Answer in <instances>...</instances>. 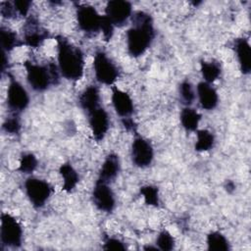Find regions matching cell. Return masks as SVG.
<instances>
[{
  "label": "cell",
  "mask_w": 251,
  "mask_h": 251,
  "mask_svg": "<svg viewBox=\"0 0 251 251\" xmlns=\"http://www.w3.org/2000/svg\"><path fill=\"white\" fill-rule=\"evenodd\" d=\"M155 37L152 17L144 11H136L131 16V26L126 31V47L131 57L143 55Z\"/></svg>",
  "instance_id": "obj_1"
},
{
  "label": "cell",
  "mask_w": 251,
  "mask_h": 251,
  "mask_svg": "<svg viewBox=\"0 0 251 251\" xmlns=\"http://www.w3.org/2000/svg\"><path fill=\"white\" fill-rule=\"evenodd\" d=\"M57 61L60 74L68 80H79L84 74V55L80 48L62 35L56 36Z\"/></svg>",
  "instance_id": "obj_2"
},
{
  "label": "cell",
  "mask_w": 251,
  "mask_h": 251,
  "mask_svg": "<svg viewBox=\"0 0 251 251\" xmlns=\"http://www.w3.org/2000/svg\"><path fill=\"white\" fill-rule=\"evenodd\" d=\"M24 67L26 73V81L34 91L43 92L51 85H56L59 82L61 74L58 66L54 63L42 65L25 61Z\"/></svg>",
  "instance_id": "obj_3"
},
{
  "label": "cell",
  "mask_w": 251,
  "mask_h": 251,
  "mask_svg": "<svg viewBox=\"0 0 251 251\" xmlns=\"http://www.w3.org/2000/svg\"><path fill=\"white\" fill-rule=\"evenodd\" d=\"M0 240L3 246L19 248L23 241V228L20 223L10 214H1Z\"/></svg>",
  "instance_id": "obj_4"
},
{
  "label": "cell",
  "mask_w": 251,
  "mask_h": 251,
  "mask_svg": "<svg viewBox=\"0 0 251 251\" xmlns=\"http://www.w3.org/2000/svg\"><path fill=\"white\" fill-rule=\"evenodd\" d=\"M93 71L97 81L106 85H114L119 76L117 66L102 50L97 51L94 55Z\"/></svg>",
  "instance_id": "obj_5"
},
{
  "label": "cell",
  "mask_w": 251,
  "mask_h": 251,
  "mask_svg": "<svg viewBox=\"0 0 251 251\" xmlns=\"http://www.w3.org/2000/svg\"><path fill=\"white\" fill-rule=\"evenodd\" d=\"M25 191L34 208H42L52 195L53 188L44 179L30 176L25 181Z\"/></svg>",
  "instance_id": "obj_6"
},
{
  "label": "cell",
  "mask_w": 251,
  "mask_h": 251,
  "mask_svg": "<svg viewBox=\"0 0 251 251\" xmlns=\"http://www.w3.org/2000/svg\"><path fill=\"white\" fill-rule=\"evenodd\" d=\"M75 17L78 27L84 33L92 35L98 33L101 30L102 16L93 6L87 4L77 5Z\"/></svg>",
  "instance_id": "obj_7"
},
{
  "label": "cell",
  "mask_w": 251,
  "mask_h": 251,
  "mask_svg": "<svg viewBox=\"0 0 251 251\" xmlns=\"http://www.w3.org/2000/svg\"><path fill=\"white\" fill-rule=\"evenodd\" d=\"M29 104V95L26 89L13 76H10V82L7 89V106L14 114L25 111Z\"/></svg>",
  "instance_id": "obj_8"
},
{
  "label": "cell",
  "mask_w": 251,
  "mask_h": 251,
  "mask_svg": "<svg viewBox=\"0 0 251 251\" xmlns=\"http://www.w3.org/2000/svg\"><path fill=\"white\" fill-rule=\"evenodd\" d=\"M105 16L114 26L122 27L132 16V5L126 0H111L105 7Z\"/></svg>",
  "instance_id": "obj_9"
},
{
  "label": "cell",
  "mask_w": 251,
  "mask_h": 251,
  "mask_svg": "<svg viewBox=\"0 0 251 251\" xmlns=\"http://www.w3.org/2000/svg\"><path fill=\"white\" fill-rule=\"evenodd\" d=\"M130 157L132 164L137 168L149 167L154 159V149L152 144L141 136L134 137L131 143Z\"/></svg>",
  "instance_id": "obj_10"
},
{
  "label": "cell",
  "mask_w": 251,
  "mask_h": 251,
  "mask_svg": "<svg viewBox=\"0 0 251 251\" xmlns=\"http://www.w3.org/2000/svg\"><path fill=\"white\" fill-rule=\"evenodd\" d=\"M92 201L99 211L105 213H112L116 206V198L111 186L98 180L92 190Z\"/></svg>",
  "instance_id": "obj_11"
},
{
  "label": "cell",
  "mask_w": 251,
  "mask_h": 251,
  "mask_svg": "<svg viewBox=\"0 0 251 251\" xmlns=\"http://www.w3.org/2000/svg\"><path fill=\"white\" fill-rule=\"evenodd\" d=\"M87 115L93 138L96 141L103 140L110 127V119L107 111L100 106Z\"/></svg>",
  "instance_id": "obj_12"
},
{
  "label": "cell",
  "mask_w": 251,
  "mask_h": 251,
  "mask_svg": "<svg viewBox=\"0 0 251 251\" xmlns=\"http://www.w3.org/2000/svg\"><path fill=\"white\" fill-rule=\"evenodd\" d=\"M48 37V31L39 25L36 19L30 17L24 26V44L36 48L39 47Z\"/></svg>",
  "instance_id": "obj_13"
},
{
  "label": "cell",
  "mask_w": 251,
  "mask_h": 251,
  "mask_svg": "<svg viewBox=\"0 0 251 251\" xmlns=\"http://www.w3.org/2000/svg\"><path fill=\"white\" fill-rule=\"evenodd\" d=\"M111 99H112V104L115 109V112L122 119L128 118L132 115L134 111L133 101L126 92L113 85Z\"/></svg>",
  "instance_id": "obj_14"
},
{
  "label": "cell",
  "mask_w": 251,
  "mask_h": 251,
  "mask_svg": "<svg viewBox=\"0 0 251 251\" xmlns=\"http://www.w3.org/2000/svg\"><path fill=\"white\" fill-rule=\"evenodd\" d=\"M120 170H121V162H120L119 156L115 153H111L105 158L99 170L97 180L109 184L110 182L116 179V177L120 173Z\"/></svg>",
  "instance_id": "obj_15"
},
{
  "label": "cell",
  "mask_w": 251,
  "mask_h": 251,
  "mask_svg": "<svg viewBox=\"0 0 251 251\" xmlns=\"http://www.w3.org/2000/svg\"><path fill=\"white\" fill-rule=\"evenodd\" d=\"M197 97L201 107L207 111L213 110L219 103V95L217 90L208 82L200 81L196 86Z\"/></svg>",
  "instance_id": "obj_16"
},
{
  "label": "cell",
  "mask_w": 251,
  "mask_h": 251,
  "mask_svg": "<svg viewBox=\"0 0 251 251\" xmlns=\"http://www.w3.org/2000/svg\"><path fill=\"white\" fill-rule=\"evenodd\" d=\"M233 47L241 73L249 75L251 72V47L248 40L244 37L237 38L234 40Z\"/></svg>",
  "instance_id": "obj_17"
},
{
  "label": "cell",
  "mask_w": 251,
  "mask_h": 251,
  "mask_svg": "<svg viewBox=\"0 0 251 251\" xmlns=\"http://www.w3.org/2000/svg\"><path fill=\"white\" fill-rule=\"evenodd\" d=\"M101 96L99 88L96 85H88L78 97L79 107L87 114L100 107Z\"/></svg>",
  "instance_id": "obj_18"
},
{
  "label": "cell",
  "mask_w": 251,
  "mask_h": 251,
  "mask_svg": "<svg viewBox=\"0 0 251 251\" xmlns=\"http://www.w3.org/2000/svg\"><path fill=\"white\" fill-rule=\"evenodd\" d=\"M59 173L63 178V190L73 191L79 181V176L70 163H64L59 168Z\"/></svg>",
  "instance_id": "obj_19"
},
{
  "label": "cell",
  "mask_w": 251,
  "mask_h": 251,
  "mask_svg": "<svg viewBox=\"0 0 251 251\" xmlns=\"http://www.w3.org/2000/svg\"><path fill=\"white\" fill-rule=\"evenodd\" d=\"M182 127L187 131H195L201 121V114L191 107H184L179 115Z\"/></svg>",
  "instance_id": "obj_20"
},
{
  "label": "cell",
  "mask_w": 251,
  "mask_h": 251,
  "mask_svg": "<svg viewBox=\"0 0 251 251\" xmlns=\"http://www.w3.org/2000/svg\"><path fill=\"white\" fill-rule=\"evenodd\" d=\"M24 42L18 37L17 33L7 27L1 26L0 28V46L2 51L10 52L14 48L22 46Z\"/></svg>",
  "instance_id": "obj_21"
},
{
  "label": "cell",
  "mask_w": 251,
  "mask_h": 251,
  "mask_svg": "<svg viewBox=\"0 0 251 251\" xmlns=\"http://www.w3.org/2000/svg\"><path fill=\"white\" fill-rule=\"evenodd\" d=\"M207 248L211 251H227L230 249L227 238L220 231H211L207 235Z\"/></svg>",
  "instance_id": "obj_22"
},
{
  "label": "cell",
  "mask_w": 251,
  "mask_h": 251,
  "mask_svg": "<svg viewBox=\"0 0 251 251\" xmlns=\"http://www.w3.org/2000/svg\"><path fill=\"white\" fill-rule=\"evenodd\" d=\"M200 72L204 78V81L211 83L220 77L222 73V68L218 62L201 61Z\"/></svg>",
  "instance_id": "obj_23"
},
{
  "label": "cell",
  "mask_w": 251,
  "mask_h": 251,
  "mask_svg": "<svg viewBox=\"0 0 251 251\" xmlns=\"http://www.w3.org/2000/svg\"><path fill=\"white\" fill-rule=\"evenodd\" d=\"M215 145V136L208 129H197L195 150L198 152H205L211 150Z\"/></svg>",
  "instance_id": "obj_24"
},
{
  "label": "cell",
  "mask_w": 251,
  "mask_h": 251,
  "mask_svg": "<svg viewBox=\"0 0 251 251\" xmlns=\"http://www.w3.org/2000/svg\"><path fill=\"white\" fill-rule=\"evenodd\" d=\"M140 194L144 198V201L147 205L157 207L159 206L160 199H159V189L155 185L147 184L143 185L139 189Z\"/></svg>",
  "instance_id": "obj_25"
},
{
  "label": "cell",
  "mask_w": 251,
  "mask_h": 251,
  "mask_svg": "<svg viewBox=\"0 0 251 251\" xmlns=\"http://www.w3.org/2000/svg\"><path fill=\"white\" fill-rule=\"evenodd\" d=\"M178 94L181 102L185 105V107H189L195 100L193 85L189 80H183L180 82L178 86Z\"/></svg>",
  "instance_id": "obj_26"
},
{
  "label": "cell",
  "mask_w": 251,
  "mask_h": 251,
  "mask_svg": "<svg viewBox=\"0 0 251 251\" xmlns=\"http://www.w3.org/2000/svg\"><path fill=\"white\" fill-rule=\"evenodd\" d=\"M37 163L38 162L34 154L30 152L24 153L21 156V161L18 170L23 174H32L37 167Z\"/></svg>",
  "instance_id": "obj_27"
},
{
  "label": "cell",
  "mask_w": 251,
  "mask_h": 251,
  "mask_svg": "<svg viewBox=\"0 0 251 251\" xmlns=\"http://www.w3.org/2000/svg\"><path fill=\"white\" fill-rule=\"evenodd\" d=\"M176 240L174 236L166 229H163L159 232L157 239H156V246L159 250L163 251H170L175 248Z\"/></svg>",
  "instance_id": "obj_28"
},
{
  "label": "cell",
  "mask_w": 251,
  "mask_h": 251,
  "mask_svg": "<svg viewBox=\"0 0 251 251\" xmlns=\"http://www.w3.org/2000/svg\"><path fill=\"white\" fill-rule=\"evenodd\" d=\"M21 127L22 125L20 119L16 116V114H14L12 117L7 118L2 125L3 130L10 134H18L21 130Z\"/></svg>",
  "instance_id": "obj_29"
},
{
  "label": "cell",
  "mask_w": 251,
  "mask_h": 251,
  "mask_svg": "<svg viewBox=\"0 0 251 251\" xmlns=\"http://www.w3.org/2000/svg\"><path fill=\"white\" fill-rule=\"evenodd\" d=\"M114 25L110 22V20L104 15L102 16V24H101V30L104 40L105 41H109L111 40V38L113 37L114 34Z\"/></svg>",
  "instance_id": "obj_30"
},
{
  "label": "cell",
  "mask_w": 251,
  "mask_h": 251,
  "mask_svg": "<svg viewBox=\"0 0 251 251\" xmlns=\"http://www.w3.org/2000/svg\"><path fill=\"white\" fill-rule=\"evenodd\" d=\"M103 249L105 250H126V246L124 241L116 237H108L104 241Z\"/></svg>",
  "instance_id": "obj_31"
},
{
  "label": "cell",
  "mask_w": 251,
  "mask_h": 251,
  "mask_svg": "<svg viewBox=\"0 0 251 251\" xmlns=\"http://www.w3.org/2000/svg\"><path fill=\"white\" fill-rule=\"evenodd\" d=\"M13 4L16 12L19 15H21L22 17H26L32 3L31 1H26V0H16L13 2Z\"/></svg>",
  "instance_id": "obj_32"
},
{
  "label": "cell",
  "mask_w": 251,
  "mask_h": 251,
  "mask_svg": "<svg viewBox=\"0 0 251 251\" xmlns=\"http://www.w3.org/2000/svg\"><path fill=\"white\" fill-rule=\"evenodd\" d=\"M0 12H1V15L7 19H13L16 17V14H18L15 10L13 2H9V1L1 2Z\"/></svg>",
  "instance_id": "obj_33"
},
{
  "label": "cell",
  "mask_w": 251,
  "mask_h": 251,
  "mask_svg": "<svg viewBox=\"0 0 251 251\" xmlns=\"http://www.w3.org/2000/svg\"><path fill=\"white\" fill-rule=\"evenodd\" d=\"M122 123H123V126H125V128H126L127 131H135V129H136V124L134 123V121H133L130 117H128V118H123Z\"/></svg>",
  "instance_id": "obj_34"
},
{
  "label": "cell",
  "mask_w": 251,
  "mask_h": 251,
  "mask_svg": "<svg viewBox=\"0 0 251 251\" xmlns=\"http://www.w3.org/2000/svg\"><path fill=\"white\" fill-rule=\"evenodd\" d=\"M225 189L228 192V193H232L235 190V184L232 180H226L225 183Z\"/></svg>",
  "instance_id": "obj_35"
},
{
  "label": "cell",
  "mask_w": 251,
  "mask_h": 251,
  "mask_svg": "<svg viewBox=\"0 0 251 251\" xmlns=\"http://www.w3.org/2000/svg\"><path fill=\"white\" fill-rule=\"evenodd\" d=\"M3 53V59H2V64H1V72L2 74H4L6 72V70L8 69V59L6 56V52L2 51Z\"/></svg>",
  "instance_id": "obj_36"
},
{
  "label": "cell",
  "mask_w": 251,
  "mask_h": 251,
  "mask_svg": "<svg viewBox=\"0 0 251 251\" xmlns=\"http://www.w3.org/2000/svg\"><path fill=\"white\" fill-rule=\"evenodd\" d=\"M143 249H144V250H159L157 246H156V247H153V246H145Z\"/></svg>",
  "instance_id": "obj_37"
}]
</instances>
